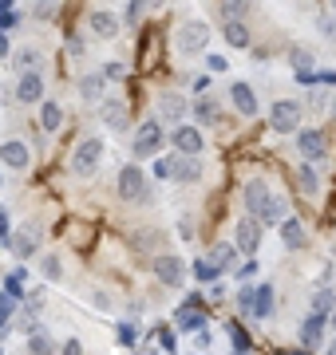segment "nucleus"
<instances>
[{
  "instance_id": "1",
  "label": "nucleus",
  "mask_w": 336,
  "mask_h": 355,
  "mask_svg": "<svg viewBox=\"0 0 336 355\" xmlns=\"http://www.w3.org/2000/svg\"><path fill=\"white\" fill-rule=\"evenodd\" d=\"M99 158H103V142L99 139H83L72 154V174L76 178H91L99 170Z\"/></svg>"
},
{
  "instance_id": "2",
  "label": "nucleus",
  "mask_w": 336,
  "mask_h": 355,
  "mask_svg": "<svg viewBox=\"0 0 336 355\" xmlns=\"http://www.w3.org/2000/svg\"><path fill=\"white\" fill-rule=\"evenodd\" d=\"M162 142H167V130H162L158 119H146V123L135 130V154H139V158H155V154L162 150Z\"/></svg>"
},
{
  "instance_id": "3",
  "label": "nucleus",
  "mask_w": 336,
  "mask_h": 355,
  "mask_svg": "<svg viewBox=\"0 0 336 355\" xmlns=\"http://www.w3.org/2000/svg\"><path fill=\"white\" fill-rule=\"evenodd\" d=\"M146 193H151L146 174H142L139 166H123V170H119V198H123V202H142Z\"/></svg>"
},
{
  "instance_id": "4",
  "label": "nucleus",
  "mask_w": 336,
  "mask_h": 355,
  "mask_svg": "<svg viewBox=\"0 0 336 355\" xmlns=\"http://www.w3.org/2000/svg\"><path fill=\"white\" fill-rule=\"evenodd\" d=\"M178 51H186V55H194V51H202L210 44V24L206 20H186V24L178 28Z\"/></svg>"
},
{
  "instance_id": "5",
  "label": "nucleus",
  "mask_w": 336,
  "mask_h": 355,
  "mask_svg": "<svg viewBox=\"0 0 336 355\" xmlns=\"http://www.w3.org/2000/svg\"><path fill=\"white\" fill-rule=\"evenodd\" d=\"M242 198H246V209H249L246 217L261 221V217H265V205H269V198H273V190H269V182H265V178H249Z\"/></svg>"
},
{
  "instance_id": "6",
  "label": "nucleus",
  "mask_w": 336,
  "mask_h": 355,
  "mask_svg": "<svg viewBox=\"0 0 336 355\" xmlns=\"http://www.w3.org/2000/svg\"><path fill=\"white\" fill-rule=\"evenodd\" d=\"M269 127L281 130V135H289V130H301V107L289 99H277L269 107Z\"/></svg>"
},
{
  "instance_id": "7",
  "label": "nucleus",
  "mask_w": 336,
  "mask_h": 355,
  "mask_svg": "<svg viewBox=\"0 0 336 355\" xmlns=\"http://www.w3.org/2000/svg\"><path fill=\"white\" fill-rule=\"evenodd\" d=\"M297 146H301V154H305V162L309 166L328 158V139H324V130H301Z\"/></svg>"
},
{
  "instance_id": "8",
  "label": "nucleus",
  "mask_w": 336,
  "mask_h": 355,
  "mask_svg": "<svg viewBox=\"0 0 336 355\" xmlns=\"http://www.w3.org/2000/svg\"><path fill=\"white\" fill-rule=\"evenodd\" d=\"M170 142H174L178 158H198V154H202V135H198L194 127H186V123H182L178 130H170Z\"/></svg>"
},
{
  "instance_id": "9",
  "label": "nucleus",
  "mask_w": 336,
  "mask_h": 355,
  "mask_svg": "<svg viewBox=\"0 0 336 355\" xmlns=\"http://www.w3.org/2000/svg\"><path fill=\"white\" fill-rule=\"evenodd\" d=\"M0 162L8 166V170H28V166H32V150H28V142L8 139L4 146H0Z\"/></svg>"
},
{
  "instance_id": "10",
  "label": "nucleus",
  "mask_w": 336,
  "mask_h": 355,
  "mask_svg": "<svg viewBox=\"0 0 336 355\" xmlns=\"http://www.w3.org/2000/svg\"><path fill=\"white\" fill-rule=\"evenodd\" d=\"M258 245H261V221H253V217H242V221H237V245H233V249H237V253H258Z\"/></svg>"
},
{
  "instance_id": "11",
  "label": "nucleus",
  "mask_w": 336,
  "mask_h": 355,
  "mask_svg": "<svg viewBox=\"0 0 336 355\" xmlns=\"http://www.w3.org/2000/svg\"><path fill=\"white\" fill-rule=\"evenodd\" d=\"M99 119H103L111 130H123L131 123V107L123 99H103L99 103Z\"/></svg>"
},
{
  "instance_id": "12",
  "label": "nucleus",
  "mask_w": 336,
  "mask_h": 355,
  "mask_svg": "<svg viewBox=\"0 0 336 355\" xmlns=\"http://www.w3.org/2000/svg\"><path fill=\"white\" fill-rule=\"evenodd\" d=\"M16 99L24 103H44V79H40V71H24V76L16 79Z\"/></svg>"
},
{
  "instance_id": "13",
  "label": "nucleus",
  "mask_w": 336,
  "mask_h": 355,
  "mask_svg": "<svg viewBox=\"0 0 336 355\" xmlns=\"http://www.w3.org/2000/svg\"><path fill=\"white\" fill-rule=\"evenodd\" d=\"M186 111H190V103H186V95H178V91H167V95L158 99V114H162L167 123H186Z\"/></svg>"
},
{
  "instance_id": "14",
  "label": "nucleus",
  "mask_w": 336,
  "mask_h": 355,
  "mask_svg": "<svg viewBox=\"0 0 336 355\" xmlns=\"http://www.w3.org/2000/svg\"><path fill=\"white\" fill-rule=\"evenodd\" d=\"M155 277L167 284V288H178L182 284V261L178 257H170V253H158L155 257Z\"/></svg>"
},
{
  "instance_id": "15",
  "label": "nucleus",
  "mask_w": 336,
  "mask_h": 355,
  "mask_svg": "<svg viewBox=\"0 0 336 355\" xmlns=\"http://www.w3.org/2000/svg\"><path fill=\"white\" fill-rule=\"evenodd\" d=\"M40 237H44V233H40V225H24L20 233H12V241H8V245H12L16 257H36Z\"/></svg>"
},
{
  "instance_id": "16",
  "label": "nucleus",
  "mask_w": 336,
  "mask_h": 355,
  "mask_svg": "<svg viewBox=\"0 0 336 355\" xmlns=\"http://www.w3.org/2000/svg\"><path fill=\"white\" fill-rule=\"evenodd\" d=\"M230 99H233V107H237L242 114H249V119H253V114L261 111L258 91L249 87V83H233V87H230Z\"/></svg>"
},
{
  "instance_id": "17",
  "label": "nucleus",
  "mask_w": 336,
  "mask_h": 355,
  "mask_svg": "<svg viewBox=\"0 0 336 355\" xmlns=\"http://www.w3.org/2000/svg\"><path fill=\"white\" fill-rule=\"evenodd\" d=\"M281 241H285V249H305L309 245V233H305V225H301L297 217H285L281 225Z\"/></svg>"
},
{
  "instance_id": "18",
  "label": "nucleus",
  "mask_w": 336,
  "mask_h": 355,
  "mask_svg": "<svg viewBox=\"0 0 336 355\" xmlns=\"http://www.w3.org/2000/svg\"><path fill=\"white\" fill-rule=\"evenodd\" d=\"M174 324H178L182 331H202L206 328V312L198 304H182L178 312H174Z\"/></svg>"
},
{
  "instance_id": "19",
  "label": "nucleus",
  "mask_w": 336,
  "mask_h": 355,
  "mask_svg": "<svg viewBox=\"0 0 336 355\" xmlns=\"http://www.w3.org/2000/svg\"><path fill=\"white\" fill-rule=\"evenodd\" d=\"M87 28H91L99 40H115V36H119V16H111V12H91V16H87Z\"/></svg>"
},
{
  "instance_id": "20",
  "label": "nucleus",
  "mask_w": 336,
  "mask_h": 355,
  "mask_svg": "<svg viewBox=\"0 0 336 355\" xmlns=\"http://www.w3.org/2000/svg\"><path fill=\"white\" fill-rule=\"evenodd\" d=\"M324 324H328V320H324L321 312H309L305 324H301V343H305V347H317L321 336H324Z\"/></svg>"
},
{
  "instance_id": "21",
  "label": "nucleus",
  "mask_w": 336,
  "mask_h": 355,
  "mask_svg": "<svg viewBox=\"0 0 336 355\" xmlns=\"http://www.w3.org/2000/svg\"><path fill=\"white\" fill-rule=\"evenodd\" d=\"M60 123H64V107H60L56 99H44V103H40V127L48 130V135H56Z\"/></svg>"
},
{
  "instance_id": "22",
  "label": "nucleus",
  "mask_w": 336,
  "mask_h": 355,
  "mask_svg": "<svg viewBox=\"0 0 336 355\" xmlns=\"http://www.w3.org/2000/svg\"><path fill=\"white\" fill-rule=\"evenodd\" d=\"M233 261H237V249H233L230 241H218L214 249H210V265L218 268V277H221V272H230Z\"/></svg>"
},
{
  "instance_id": "23",
  "label": "nucleus",
  "mask_w": 336,
  "mask_h": 355,
  "mask_svg": "<svg viewBox=\"0 0 336 355\" xmlns=\"http://www.w3.org/2000/svg\"><path fill=\"white\" fill-rule=\"evenodd\" d=\"M194 119H198V123H206V127H214V123L221 119L218 99H214V95H202V99H194Z\"/></svg>"
},
{
  "instance_id": "24",
  "label": "nucleus",
  "mask_w": 336,
  "mask_h": 355,
  "mask_svg": "<svg viewBox=\"0 0 336 355\" xmlns=\"http://www.w3.org/2000/svg\"><path fill=\"white\" fill-rule=\"evenodd\" d=\"M297 190L305 193V198H317V193H321V178H317V170H312L309 162L297 166Z\"/></svg>"
},
{
  "instance_id": "25",
  "label": "nucleus",
  "mask_w": 336,
  "mask_h": 355,
  "mask_svg": "<svg viewBox=\"0 0 336 355\" xmlns=\"http://www.w3.org/2000/svg\"><path fill=\"white\" fill-rule=\"evenodd\" d=\"M174 182H198V178H202V162H198V158H178V154H174Z\"/></svg>"
},
{
  "instance_id": "26",
  "label": "nucleus",
  "mask_w": 336,
  "mask_h": 355,
  "mask_svg": "<svg viewBox=\"0 0 336 355\" xmlns=\"http://www.w3.org/2000/svg\"><path fill=\"white\" fill-rule=\"evenodd\" d=\"M285 217H289V202H285L281 193H273L269 205H265V217H261V229L265 225H281Z\"/></svg>"
},
{
  "instance_id": "27",
  "label": "nucleus",
  "mask_w": 336,
  "mask_h": 355,
  "mask_svg": "<svg viewBox=\"0 0 336 355\" xmlns=\"http://www.w3.org/2000/svg\"><path fill=\"white\" fill-rule=\"evenodd\" d=\"M289 67H297V76H309V67H317V55H312V48H301V44H293V48H289Z\"/></svg>"
},
{
  "instance_id": "28",
  "label": "nucleus",
  "mask_w": 336,
  "mask_h": 355,
  "mask_svg": "<svg viewBox=\"0 0 336 355\" xmlns=\"http://www.w3.org/2000/svg\"><path fill=\"white\" fill-rule=\"evenodd\" d=\"M103 87H107L103 76H83L79 79V95H83L87 103H103Z\"/></svg>"
},
{
  "instance_id": "29",
  "label": "nucleus",
  "mask_w": 336,
  "mask_h": 355,
  "mask_svg": "<svg viewBox=\"0 0 336 355\" xmlns=\"http://www.w3.org/2000/svg\"><path fill=\"white\" fill-rule=\"evenodd\" d=\"M269 312H273V288L269 284H258V288H253V316L269 320Z\"/></svg>"
},
{
  "instance_id": "30",
  "label": "nucleus",
  "mask_w": 336,
  "mask_h": 355,
  "mask_svg": "<svg viewBox=\"0 0 336 355\" xmlns=\"http://www.w3.org/2000/svg\"><path fill=\"white\" fill-rule=\"evenodd\" d=\"M218 12H221L226 24H242V16L249 12V4L246 0H226V4H218Z\"/></svg>"
},
{
  "instance_id": "31",
  "label": "nucleus",
  "mask_w": 336,
  "mask_h": 355,
  "mask_svg": "<svg viewBox=\"0 0 336 355\" xmlns=\"http://www.w3.org/2000/svg\"><path fill=\"white\" fill-rule=\"evenodd\" d=\"M221 36L230 48H249V28L246 24H221Z\"/></svg>"
},
{
  "instance_id": "32",
  "label": "nucleus",
  "mask_w": 336,
  "mask_h": 355,
  "mask_svg": "<svg viewBox=\"0 0 336 355\" xmlns=\"http://www.w3.org/2000/svg\"><path fill=\"white\" fill-rule=\"evenodd\" d=\"M28 352H32V355H52L56 352V340L48 336V331H32V336H28Z\"/></svg>"
},
{
  "instance_id": "33",
  "label": "nucleus",
  "mask_w": 336,
  "mask_h": 355,
  "mask_svg": "<svg viewBox=\"0 0 336 355\" xmlns=\"http://www.w3.org/2000/svg\"><path fill=\"white\" fill-rule=\"evenodd\" d=\"M328 308H336V292L333 288H317V296H312V312H328Z\"/></svg>"
},
{
  "instance_id": "34",
  "label": "nucleus",
  "mask_w": 336,
  "mask_h": 355,
  "mask_svg": "<svg viewBox=\"0 0 336 355\" xmlns=\"http://www.w3.org/2000/svg\"><path fill=\"white\" fill-rule=\"evenodd\" d=\"M40 60H44V55H40L36 48H24L20 55H16V64L24 67V71H36V67H40Z\"/></svg>"
},
{
  "instance_id": "35",
  "label": "nucleus",
  "mask_w": 336,
  "mask_h": 355,
  "mask_svg": "<svg viewBox=\"0 0 336 355\" xmlns=\"http://www.w3.org/2000/svg\"><path fill=\"white\" fill-rule=\"evenodd\" d=\"M40 268H44V277H48V280H60V277H64L60 257H44V261H40Z\"/></svg>"
},
{
  "instance_id": "36",
  "label": "nucleus",
  "mask_w": 336,
  "mask_h": 355,
  "mask_svg": "<svg viewBox=\"0 0 336 355\" xmlns=\"http://www.w3.org/2000/svg\"><path fill=\"white\" fill-rule=\"evenodd\" d=\"M12 312H16V300L8 296V292H0V328L12 324Z\"/></svg>"
},
{
  "instance_id": "37",
  "label": "nucleus",
  "mask_w": 336,
  "mask_h": 355,
  "mask_svg": "<svg viewBox=\"0 0 336 355\" xmlns=\"http://www.w3.org/2000/svg\"><path fill=\"white\" fill-rule=\"evenodd\" d=\"M194 277L206 280V284H218V268L210 265V261H198V265H194Z\"/></svg>"
},
{
  "instance_id": "38",
  "label": "nucleus",
  "mask_w": 336,
  "mask_h": 355,
  "mask_svg": "<svg viewBox=\"0 0 336 355\" xmlns=\"http://www.w3.org/2000/svg\"><path fill=\"white\" fill-rule=\"evenodd\" d=\"M174 174V154H167V158H155V178H170Z\"/></svg>"
},
{
  "instance_id": "39",
  "label": "nucleus",
  "mask_w": 336,
  "mask_h": 355,
  "mask_svg": "<svg viewBox=\"0 0 336 355\" xmlns=\"http://www.w3.org/2000/svg\"><path fill=\"white\" fill-rule=\"evenodd\" d=\"M135 340H139V331H135V324H119V343H127V347H135Z\"/></svg>"
},
{
  "instance_id": "40",
  "label": "nucleus",
  "mask_w": 336,
  "mask_h": 355,
  "mask_svg": "<svg viewBox=\"0 0 336 355\" xmlns=\"http://www.w3.org/2000/svg\"><path fill=\"white\" fill-rule=\"evenodd\" d=\"M237 308H242V312H253V288L237 292Z\"/></svg>"
},
{
  "instance_id": "41",
  "label": "nucleus",
  "mask_w": 336,
  "mask_h": 355,
  "mask_svg": "<svg viewBox=\"0 0 336 355\" xmlns=\"http://www.w3.org/2000/svg\"><path fill=\"white\" fill-rule=\"evenodd\" d=\"M123 76H127V67L123 64H107V71H103V79H111V83H119Z\"/></svg>"
},
{
  "instance_id": "42",
  "label": "nucleus",
  "mask_w": 336,
  "mask_h": 355,
  "mask_svg": "<svg viewBox=\"0 0 336 355\" xmlns=\"http://www.w3.org/2000/svg\"><path fill=\"white\" fill-rule=\"evenodd\" d=\"M178 237H182V241H190V237H194V221H190V217H182V221H178Z\"/></svg>"
},
{
  "instance_id": "43",
  "label": "nucleus",
  "mask_w": 336,
  "mask_h": 355,
  "mask_svg": "<svg viewBox=\"0 0 336 355\" xmlns=\"http://www.w3.org/2000/svg\"><path fill=\"white\" fill-rule=\"evenodd\" d=\"M56 12H60V8H56L52 0H44V4H40V8H36V16H40V20H52Z\"/></svg>"
},
{
  "instance_id": "44",
  "label": "nucleus",
  "mask_w": 336,
  "mask_h": 355,
  "mask_svg": "<svg viewBox=\"0 0 336 355\" xmlns=\"http://www.w3.org/2000/svg\"><path fill=\"white\" fill-rule=\"evenodd\" d=\"M0 241L4 245L12 241V233H8V214H4V209H0Z\"/></svg>"
},
{
  "instance_id": "45",
  "label": "nucleus",
  "mask_w": 336,
  "mask_h": 355,
  "mask_svg": "<svg viewBox=\"0 0 336 355\" xmlns=\"http://www.w3.org/2000/svg\"><path fill=\"white\" fill-rule=\"evenodd\" d=\"M206 67H210V71H214V76H218V71H226V67H230V64H226L221 55H210V60H206Z\"/></svg>"
},
{
  "instance_id": "46",
  "label": "nucleus",
  "mask_w": 336,
  "mask_h": 355,
  "mask_svg": "<svg viewBox=\"0 0 336 355\" xmlns=\"http://www.w3.org/2000/svg\"><path fill=\"white\" fill-rule=\"evenodd\" d=\"M321 28H324V36L328 40H336V20L333 16H321Z\"/></svg>"
},
{
  "instance_id": "47",
  "label": "nucleus",
  "mask_w": 336,
  "mask_h": 355,
  "mask_svg": "<svg viewBox=\"0 0 336 355\" xmlns=\"http://www.w3.org/2000/svg\"><path fill=\"white\" fill-rule=\"evenodd\" d=\"M60 355H83V343H79V340H67Z\"/></svg>"
},
{
  "instance_id": "48",
  "label": "nucleus",
  "mask_w": 336,
  "mask_h": 355,
  "mask_svg": "<svg viewBox=\"0 0 336 355\" xmlns=\"http://www.w3.org/2000/svg\"><path fill=\"white\" fill-rule=\"evenodd\" d=\"M158 340H162V347H167V352H174V331H158Z\"/></svg>"
},
{
  "instance_id": "49",
  "label": "nucleus",
  "mask_w": 336,
  "mask_h": 355,
  "mask_svg": "<svg viewBox=\"0 0 336 355\" xmlns=\"http://www.w3.org/2000/svg\"><path fill=\"white\" fill-rule=\"evenodd\" d=\"M253 272H258V265H253V261H249V265H242V268H237V277H242V280H249V277H253Z\"/></svg>"
},
{
  "instance_id": "50",
  "label": "nucleus",
  "mask_w": 336,
  "mask_h": 355,
  "mask_svg": "<svg viewBox=\"0 0 336 355\" xmlns=\"http://www.w3.org/2000/svg\"><path fill=\"white\" fill-rule=\"evenodd\" d=\"M0 55H8V36L0 32Z\"/></svg>"
},
{
  "instance_id": "51",
  "label": "nucleus",
  "mask_w": 336,
  "mask_h": 355,
  "mask_svg": "<svg viewBox=\"0 0 336 355\" xmlns=\"http://www.w3.org/2000/svg\"><path fill=\"white\" fill-rule=\"evenodd\" d=\"M324 355H336V340H333V343H328V347H324Z\"/></svg>"
},
{
  "instance_id": "52",
  "label": "nucleus",
  "mask_w": 336,
  "mask_h": 355,
  "mask_svg": "<svg viewBox=\"0 0 336 355\" xmlns=\"http://www.w3.org/2000/svg\"><path fill=\"white\" fill-rule=\"evenodd\" d=\"M333 114H336V99H333Z\"/></svg>"
},
{
  "instance_id": "53",
  "label": "nucleus",
  "mask_w": 336,
  "mask_h": 355,
  "mask_svg": "<svg viewBox=\"0 0 336 355\" xmlns=\"http://www.w3.org/2000/svg\"><path fill=\"white\" fill-rule=\"evenodd\" d=\"M333 12H336V0H333Z\"/></svg>"
},
{
  "instance_id": "54",
  "label": "nucleus",
  "mask_w": 336,
  "mask_h": 355,
  "mask_svg": "<svg viewBox=\"0 0 336 355\" xmlns=\"http://www.w3.org/2000/svg\"><path fill=\"white\" fill-rule=\"evenodd\" d=\"M293 355H305V352H293Z\"/></svg>"
},
{
  "instance_id": "55",
  "label": "nucleus",
  "mask_w": 336,
  "mask_h": 355,
  "mask_svg": "<svg viewBox=\"0 0 336 355\" xmlns=\"http://www.w3.org/2000/svg\"><path fill=\"white\" fill-rule=\"evenodd\" d=\"M333 324H336V312H333Z\"/></svg>"
},
{
  "instance_id": "56",
  "label": "nucleus",
  "mask_w": 336,
  "mask_h": 355,
  "mask_svg": "<svg viewBox=\"0 0 336 355\" xmlns=\"http://www.w3.org/2000/svg\"><path fill=\"white\" fill-rule=\"evenodd\" d=\"M0 355H4V347H0Z\"/></svg>"
},
{
  "instance_id": "57",
  "label": "nucleus",
  "mask_w": 336,
  "mask_h": 355,
  "mask_svg": "<svg viewBox=\"0 0 336 355\" xmlns=\"http://www.w3.org/2000/svg\"><path fill=\"white\" fill-rule=\"evenodd\" d=\"M233 355H242V352H233Z\"/></svg>"
}]
</instances>
